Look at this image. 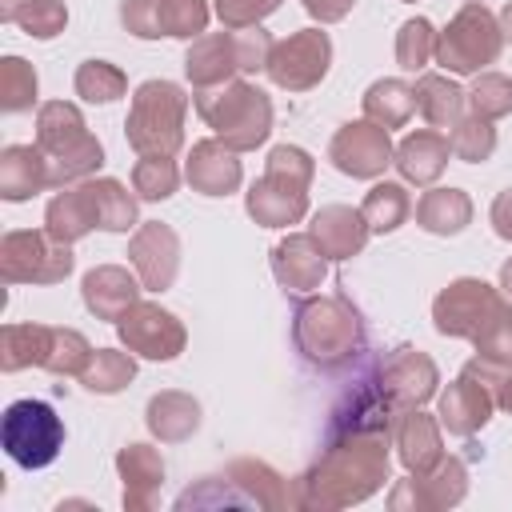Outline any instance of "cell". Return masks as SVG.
<instances>
[{"label":"cell","instance_id":"cell-1","mask_svg":"<svg viewBox=\"0 0 512 512\" xmlns=\"http://www.w3.org/2000/svg\"><path fill=\"white\" fill-rule=\"evenodd\" d=\"M388 480V432L368 428H336L328 432V448L320 460L296 480L288 504L304 508H344L372 496Z\"/></svg>","mask_w":512,"mask_h":512},{"label":"cell","instance_id":"cell-2","mask_svg":"<svg viewBox=\"0 0 512 512\" xmlns=\"http://www.w3.org/2000/svg\"><path fill=\"white\" fill-rule=\"evenodd\" d=\"M296 348L316 368H340L364 348V320L352 308L344 292L336 296H312L296 308Z\"/></svg>","mask_w":512,"mask_h":512},{"label":"cell","instance_id":"cell-3","mask_svg":"<svg viewBox=\"0 0 512 512\" xmlns=\"http://www.w3.org/2000/svg\"><path fill=\"white\" fill-rule=\"evenodd\" d=\"M36 148L48 160L52 184H76L88 180L104 164L100 140L88 132L84 116L68 100H48L36 116Z\"/></svg>","mask_w":512,"mask_h":512},{"label":"cell","instance_id":"cell-4","mask_svg":"<svg viewBox=\"0 0 512 512\" xmlns=\"http://www.w3.org/2000/svg\"><path fill=\"white\" fill-rule=\"evenodd\" d=\"M196 112L236 152H248L256 144H264V136L272 132V104H268V96L256 84L240 80V76L224 80L216 88H196Z\"/></svg>","mask_w":512,"mask_h":512},{"label":"cell","instance_id":"cell-5","mask_svg":"<svg viewBox=\"0 0 512 512\" xmlns=\"http://www.w3.org/2000/svg\"><path fill=\"white\" fill-rule=\"evenodd\" d=\"M308 180H312V156L304 148L280 144L268 152L264 176L248 192V216L268 228L296 224L308 212Z\"/></svg>","mask_w":512,"mask_h":512},{"label":"cell","instance_id":"cell-6","mask_svg":"<svg viewBox=\"0 0 512 512\" xmlns=\"http://www.w3.org/2000/svg\"><path fill=\"white\" fill-rule=\"evenodd\" d=\"M268 52H272V36L260 24L208 32L192 40L184 56V72L196 88H216L224 80H236L240 72H260L268 64Z\"/></svg>","mask_w":512,"mask_h":512},{"label":"cell","instance_id":"cell-7","mask_svg":"<svg viewBox=\"0 0 512 512\" xmlns=\"http://www.w3.org/2000/svg\"><path fill=\"white\" fill-rule=\"evenodd\" d=\"M184 112L188 96L172 80H144L128 108V144L140 156H176L184 144Z\"/></svg>","mask_w":512,"mask_h":512},{"label":"cell","instance_id":"cell-8","mask_svg":"<svg viewBox=\"0 0 512 512\" xmlns=\"http://www.w3.org/2000/svg\"><path fill=\"white\" fill-rule=\"evenodd\" d=\"M500 44H504V32H500V20L484 8V4H464L448 28L436 36V60L448 68V72H480L484 64H492L500 56Z\"/></svg>","mask_w":512,"mask_h":512},{"label":"cell","instance_id":"cell-9","mask_svg":"<svg viewBox=\"0 0 512 512\" xmlns=\"http://www.w3.org/2000/svg\"><path fill=\"white\" fill-rule=\"evenodd\" d=\"M0 440H4V452L20 468H44L60 456L64 424L44 400H12L4 408Z\"/></svg>","mask_w":512,"mask_h":512},{"label":"cell","instance_id":"cell-10","mask_svg":"<svg viewBox=\"0 0 512 512\" xmlns=\"http://www.w3.org/2000/svg\"><path fill=\"white\" fill-rule=\"evenodd\" d=\"M72 272V248L60 244L48 228L8 232L0 240V276L4 284H56Z\"/></svg>","mask_w":512,"mask_h":512},{"label":"cell","instance_id":"cell-11","mask_svg":"<svg viewBox=\"0 0 512 512\" xmlns=\"http://www.w3.org/2000/svg\"><path fill=\"white\" fill-rule=\"evenodd\" d=\"M508 368H496L488 360H468L464 372L444 388L440 396V424L452 436H472L476 428L488 424L492 408H496V384L504 380Z\"/></svg>","mask_w":512,"mask_h":512},{"label":"cell","instance_id":"cell-12","mask_svg":"<svg viewBox=\"0 0 512 512\" xmlns=\"http://www.w3.org/2000/svg\"><path fill=\"white\" fill-rule=\"evenodd\" d=\"M328 60H332V40H328V32H320V28H300V32H292L288 40L272 44L264 72H268V80H272L276 88L308 92L312 84L324 80Z\"/></svg>","mask_w":512,"mask_h":512},{"label":"cell","instance_id":"cell-13","mask_svg":"<svg viewBox=\"0 0 512 512\" xmlns=\"http://www.w3.org/2000/svg\"><path fill=\"white\" fill-rule=\"evenodd\" d=\"M500 308H504V300H500V292H496L492 284L464 276V280H452V284L436 296L432 320H436V328H440L444 336H464V340H472Z\"/></svg>","mask_w":512,"mask_h":512},{"label":"cell","instance_id":"cell-14","mask_svg":"<svg viewBox=\"0 0 512 512\" xmlns=\"http://www.w3.org/2000/svg\"><path fill=\"white\" fill-rule=\"evenodd\" d=\"M120 20L140 40L200 36L208 28V4L204 0H124Z\"/></svg>","mask_w":512,"mask_h":512},{"label":"cell","instance_id":"cell-15","mask_svg":"<svg viewBox=\"0 0 512 512\" xmlns=\"http://www.w3.org/2000/svg\"><path fill=\"white\" fill-rule=\"evenodd\" d=\"M116 328H120V340L128 344V352L148 356V360H172V356L184 352V340H188L184 324L168 308H160L152 300H136L116 320Z\"/></svg>","mask_w":512,"mask_h":512},{"label":"cell","instance_id":"cell-16","mask_svg":"<svg viewBox=\"0 0 512 512\" xmlns=\"http://www.w3.org/2000/svg\"><path fill=\"white\" fill-rule=\"evenodd\" d=\"M328 160H332L344 176H352V180H376V176L392 164L388 128L372 124L368 116L344 124V128L332 136V144H328Z\"/></svg>","mask_w":512,"mask_h":512},{"label":"cell","instance_id":"cell-17","mask_svg":"<svg viewBox=\"0 0 512 512\" xmlns=\"http://www.w3.org/2000/svg\"><path fill=\"white\" fill-rule=\"evenodd\" d=\"M224 492H208V496H196L188 504H256V508H284L288 504V488L280 484V476L260 464V460H232L224 468V476H212ZM184 504V508H188Z\"/></svg>","mask_w":512,"mask_h":512},{"label":"cell","instance_id":"cell-18","mask_svg":"<svg viewBox=\"0 0 512 512\" xmlns=\"http://www.w3.org/2000/svg\"><path fill=\"white\" fill-rule=\"evenodd\" d=\"M372 380L396 412H408V408H420L436 392V364L416 348H396Z\"/></svg>","mask_w":512,"mask_h":512},{"label":"cell","instance_id":"cell-19","mask_svg":"<svg viewBox=\"0 0 512 512\" xmlns=\"http://www.w3.org/2000/svg\"><path fill=\"white\" fill-rule=\"evenodd\" d=\"M128 260H132V268H136V276L148 292H164L176 280V268H180V240L160 220L140 224L132 244H128Z\"/></svg>","mask_w":512,"mask_h":512},{"label":"cell","instance_id":"cell-20","mask_svg":"<svg viewBox=\"0 0 512 512\" xmlns=\"http://www.w3.org/2000/svg\"><path fill=\"white\" fill-rule=\"evenodd\" d=\"M272 272H276V280L284 288L312 292L328 276V256H324V248L316 244L312 232H296V236H288V240H280L272 248Z\"/></svg>","mask_w":512,"mask_h":512},{"label":"cell","instance_id":"cell-21","mask_svg":"<svg viewBox=\"0 0 512 512\" xmlns=\"http://www.w3.org/2000/svg\"><path fill=\"white\" fill-rule=\"evenodd\" d=\"M464 464L456 460V456H444L432 472H424V476H408V480H400V488L392 492V508H404L408 500L416 504V508H448V504H456L460 496H464Z\"/></svg>","mask_w":512,"mask_h":512},{"label":"cell","instance_id":"cell-22","mask_svg":"<svg viewBox=\"0 0 512 512\" xmlns=\"http://www.w3.org/2000/svg\"><path fill=\"white\" fill-rule=\"evenodd\" d=\"M140 276H132L128 268L120 264H100L84 276L80 292H84V304L88 312H96L100 320H120L136 300H140Z\"/></svg>","mask_w":512,"mask_h":512},{"label":"cell","instance_id":"cell-23","mask_svg":"<svg viewBox=\"0 0 512 512\" xmlns=\"http://www.w3.org/2000/svg\"><path fill=\"white\" fill-rule=\"evenodd\" d=\"M184 176L204 196H228V192H236L240 188L236 148H228L224 140H200V144H192V156H188Z\"/></svg>","mask_w":512,"mask_h":512},{"label":"cell","instance_id":"cell-24","mask_svg":"<svg viewBox=\"0 0 512 512\" xmlns=\"http://www.w3.org/2000/svg\"><path fill=\"white\" fill-rule=\"evenodd\" d=\"M308 232L316 236V244L324 248L328 260H348V256H356L364 248V240H368L372 228H368V220H364L360 208L328 204V208H320L312 216V228Z\"/></svg>","mask_w":512,"mask_h":512},{"label":"cell","instance_id":"cell-25","mask_svg":"<svg viewBox=\"0 0 512 512\" xmlns=\"http://www.w3.org/2000/svg\"><path fill=\"white\" fill-rule=\"evenodd\" d=\"M448 156H452L448 136H440V132L424 128V132H408V136L396 144L392 164L400 168V176H404V180H412V184L428 188V184H436V180H440V172H444Z\"/></svg>","mask_w":512,"mask_h":512},{"label":"cell","instance_id":"cell-26","mask_svg":"<svg viewBox=\"0 0 512 512\" xmlns=\"http://www.w3.org/2000/svg\"><path fill=\"white\" fill-rule=\"evenodd\" d=\"M396 448H400V460L412 476H424L432 472L440 460H444V444H440V424L432 416H424L420 408H408L400 412L396 420Z\"/></svg>","mask_w":512,"mask_h":512},{"label":"cell","instance_id":"cell-27","mask_svg":"<svg viewBox=\"0 0 512 512\" xmlns=\"http://www.w3.org/2000/svg\"><path fill=\"white\" fill-rule=\"evenodd\" d=\"M48 184H52L48 160L36 144H8L0 152V196L4 200H28Z\"/></svg>","mask_w":512,"mask_h":512},{"label":"cell","instance_id":"cell-28","mask_svg":"<svg viewBox=\"0 0 512 512\" xmlns=\"http://www.w3.org/2000/svg\"><path fill=\"white\" fill-rule=\"evenodd\" d=\"M44 228H48L60 244H76L80 236H88L92 228H100V216H96V200H92L88 180H80L76 188H64V192L48 204Z\"/></svg>","mask_w":512,"mask_h":512},{"label":"cell","instance_id":"cell-29","mask_svg":"<svg viewBox=\"0 0 512 512\" xmlns=\"http://www.w3.org/2000/svg\"><path fill=\"white\" fill-rule=\"evenodd\" d=\"M116 468L124 476V508H152L160 480H164V460L148 444H128L116 456Z\"/></svg>","mask_w":512,"mask_h":512},{"label":"cell","instance_id":"cell-30","mask_svg":"<svg viewBox=\"0 0 512 512\" xmlns=\"http://www.w3.org/2000/svg\"><path fill=\"white\" fill-rule=\"evenodd\" d=\"M416 112L432 124V128H456L464 120V104H468V92L460 84H452L448 76H436V72H424L416 80Z\"/></svg>","mask_w":512,"mask_h":512},{"label":"cell","instance_id":"cell-31","mask_svg":"<svg viewBox=\"0 0 512 512\" xmlns=\"http://www.w3.org/2000/svg\"><path fill=\"white\" fill-rule=\"evenodd\" d=\"M472 220V200L460 188H428L416 200V224L436 236H452Z\"/></svg>","mask_w":512,"mask_h":512},{"label":"cell","instance_id":"cell-32","mask_svg":"<svg viewBox=\"0 0 512 512\" xmlns=\"http://www.w3.org/2000/svg\"><path fill=\"white\" fill-rule=\"evenodd\" d=\"M200 424V404L184 392H160L148 400V428L152 436H160L164 444H176V440H188Z\"/></svg>","mask_w":512,"mask_h":512},{"label":"cell","instance_id":"cell-33","mask_svg":"<svg viewBox=\"0 0 512 512\" xmlns=\"http://www.w3.org/2000/svg\"><path fill=\"white\" fill-rule=\"evenodd\" d=\"M416 112V92L404 80H376L364 92V116L380 128H400Z\"/></svg>","mask_w":512,"mask_h":512},{"label":"cell","instance_id":"cell-34","mask_svg":"<svg viewBox=\"0 0 512 512\" xmlns=\"http://www.w3.org/2000/svg\"><path fill=\"white\" fill-rule=\"evenodd\" d=\"M44 344H48V324H4V332H0V368L20 372L28 364H40Z\"/></svg>","mask_w":512,"mask_h":512},{"label":"cell","instance_id":"cell-35","mask_svg":"<svg viewBox=\"0 0 512 512\" xmlns=\"http://www.w3.org/2000/svg\"><path fill=\"white\" fill-rule=\"evenodd\" d=\"M88 360H92V344L76 328H48V344H44V360H40L44 372L80 376Z\"/></svg>","mask_w":512,"mask_h":512},{"label":"cell","instance_id":"cell-36","mask_svg":"<svg viewBox=\"0 0 512 512\" xmlns=\"http://www.w3.org/2000/svg\"><path fill=\"white\" fill-rule=\"evenodd\" d=\"M132 376H136V360H132V352L96 348L92 360H88L84 372H80V384H84L88 392H104V396H112V392H120Z\"/></svg>","mask_w":512,"mask_h":512},{"label":"cell","instance_id":"cell-37","mask_svg":"<svg viewBox=\"0 0 512 512\" xmlns=\"http://www.w3.org/2000/svg\"><path fill=\"white\" fill-rule=\"evenodd\" d=\"M92 188V200H96V216H100V228L108 232H128L136 224V200L132 192L120 184V180H88Z\"/></svg>","mask_w":512,"mask_h":512},{"label":"cell","instance_id":"cell-38","mask_svg":"<svg viewBox=\"0 0 512 512\" xmlns=\"http://www.w3.org/2000/svg\"><path fill=\"white\" fill-rule=\"evenodd\" d=\"M360 212H364V220H368L372 232H392V228H400V224L408 220L412 200H408V192H404L400 184H388V180H384V184H376V188L364 196Z\"/></svg>","mask_w":512,"mask_h":512},{"label":"cell","instance_id":"cell-39","mask_svg":"<svg viewBox=\"0 0 512 512\" xmlns=\"http://www.w3.org/2000/svg\"><path fill=\"white\" fill-rule=\"evenodd\" d=\"M124 88H128L124 72L108 60H84L76 68V96H84L92 104H112L124 96Z\"/></svg>","mask_w":512,"mask_h":512},{"label":"cell","instance_id":"cell-40","mask_svg":"<svg viewBox=\"0 0 512 512\" xmlns=\"http://www.w3.org/2000/svg\"><path fill=\"white\" fill-rule=\"evenodd\" d=\"M448 144H452V156H460L468 164H480V160H488L496 152V128L484 116H464L448 132Z\"/></svg>","mask_w":512,"mask_h":512},{"label":"cell","instance_id":"cell-41","mask_svg":"<svg viewBox=\"0 0 512 512\" xmlns=\"http://www.w3.org/2000/svg\"><path fill=\"white\" fill-rule=\"evenodd\" d=\"M180 184V172L172 156H140L132 168V188L140 200H168Z\"/></svg>","mask_w":512,"mask_h":512},{"label":"cell","instance_id":"cell-42","mask_svg":"<svg viewBox=\"0 0 512 512\" xmlns=\"http://www.w3.org/2000/svg\"><path fill=\"white\" fill-rule=\"evenodd\" d=\"M436 56V32L428 20H404L400 32H396V64L404 72H420L428 60Z\"/></svg>","mask_w":512,"mask_h":512},{"label":"cell","instance_id":"cell-43","mask_svg":"<svg viewBox=\"0 0 512 512\" xmlns=\"http://www.w3.org/2000/svg\"><path fill=\"white\" fill-rule=\"evenodd\" d=\"M36 100V72L20 56H4L0 64V108L4 112H24Z\"/></svg>","mask_w":512,"mask_h":512},{"label":"cell","instance_id":"cell-44","mask_svg":"<svg viewBox=\"0 0 512 512\" xmlns=\"http://www.w3.org/2000/svg\"><path fill=\"white\" fill-rule=\"evenodd\" d=\"M468 104H472V116H484V120L508 116L512 112V80L500 72H480L468 92Z\"/></svg>","mask_w":512,"mask_h":512},{"label":"cell","instance_id":"cell-45","mask_svg":"<svg viewBox=\"0 0 512 512\" xmlns=\"http://www.w3.org/2000/svg\"><path fill=\"white\" fill-rule=\"evenodd\" d=\"M480 360L496 364V368H512V304H504L476 336H472Z\"/></svg>","mask_w":512,"mask_h":512},{"label":"cell","instance_id":"cell-46","mask_svg":"<svg viewBox=\"0 0 512 512\" xmlns=\"http://www.w3.org/2000/svg\"><path fill=\"white\" fill-rule=\"evenodd\" d=\"M16 24L36 40H52L56 32H64L68 8H64V0H24L16 12Z\"/></svg>","mask_w":512,"mask_h":512},{"label":"cell","instance_id":"cell-47","mask_svg":"<svg viewBox=\"0 0 512 512\" xmlns=\"http://www.w3.org/2000/svg\"><path fill=\"white\" fill-rule=\"evenodd\" d=\"M276 8L280 0H216V16L224 20V28H252Z\"/></svg>","mask_w":512,"mask_h":512},{"label":"cell","instance_id":"cell-48","mask_svg":"<svg viewBox=\"0 0 512 512\" xmlns=\"http://www.w3.org/2000/svg\"><path fill=\"white\" fill-rule=\"evenodd\" d=\"M488 220H492L496 236L512 240V188H508V192H500V196L492 200V212H488Z\"/></svg>","mask_w":512,"mask_h":512},{"label":"cell","instance_id":"cell-49","mask_svg":"<svg viewBox=\"0 0 512 512\" xmlns=\"http://www.w3.org/2000/svg\"><path fill=\"white\" fill-rule=\"evenodd\" d=\"M304 8H308V16H316L320 24H336V20L348 16L352 0H304Z\"/></svg>","mask_w":512,"mask_h":512},{"label":"cell","instance_id":"cell-50","mask_svg":"<svg viewBox=\"0 0 512 512\" xmlns=\"http://www.w3.org/2000/svg\"><path fill=\"white\" fill-rule=\"evenodd\" d=\"M496 408L512 412V376H508V372H504V380L496 384Z\"/></svg>","mask_w":512,"mask_h":512},{"label":"cell","instance_id":"cell-51","mask_svg":"<svg viewBox=\"0 0 512 512\" xmlns=\"http://www.w3.org/2000/svg\"><path fill=\"white\" fill-rule=\"evenodd\" d=\"M500 32H504V40H512V0H508L504 12H500Z\"/></svg>","mask_w":512,"mask_h":512},{"label":"cell","instance_id":"cell-52","mask_svg":"<svg viewBox=\"0 0 512 512\" xmlns=\"http://www.w3.org/2000/svg\"><path fill=\"white\" fill-rule=\"evenodd\" d=\"M500 288H504V296H508V304H512V260L500 268Z\"/></svg>","mask_w":512,"mask_h":512},{"label":"cell","instance_id":"cell-53","mask_svg":"<svg viewBox=\"0 0 512 512\" xmlns=\"http://www.w3.org/2000/svg\"><path fill=\"white\" fill-rule=\"evenodd\" d=\"M20 4H24V0H4V8H0V16H4V20H16V12H20Z\"/></svg>","mask_w":512,"mask_h":512},{"label":"cell","instance_id":"cell-54","mask_svg":"<svg viewBox=\"0 0 512 512\" xmlns=\"http://www.w3.org/2000/svg\"><path fill=\"white\" fill-rule=\"evenodd\" d=\"M464 4H484V0H464Z\"/></svg>","mask_w":512,"mask_h":512}]
</instances>
